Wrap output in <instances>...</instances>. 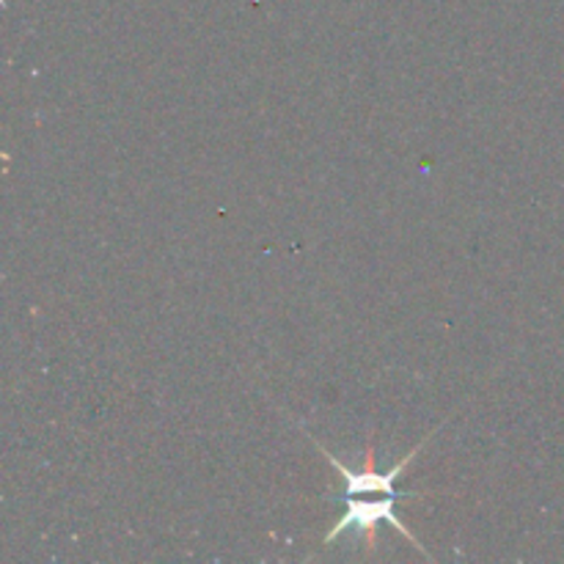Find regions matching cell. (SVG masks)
<instances>
[{"label": "cell", "instance_id": "obj_1", "mask_svg": "<svg viewBox=\"0 0 564 564\" xmlns=\"http://www.w3.org/2000/svg\"><path fill=\"white\" fill-rule=\"evenodd\" d=\"M397 501H400L397 496H383V499H358V496H345L347 510H345V516L336 521V527L325 534V545L336 543V540H339L347 529H361L364 543H367V549L372 551L375 545H378L375 540H378L380 523H389V527H394L397 532L405 534L408 543H411L413 549H419L422 554H427V551H424V545L419 543L411 532H408V527L400 521V516H397Z\"/></svg>", "mask_w": 564, "mask_h": 564}, {"label": "cell", "instance_id": "obj_2", "mask_svg": "<svg viewBox=\"0 0 564 564\" xmlns=\"http://www.w3.org/2000/svg\"><path fill=\"white\" fill-rule=\"evenodd\" d=\"M430 438H433V435H427L422 444L413 446L411 455L402 457V460L397 463V466H391L386 474H380L378 468H375V449H372V446H367V455H364V466L358 468V471H350V468H347L345 463L336 460V457L330 455L325 446H319L317 441H314V444H317V449L323 452L325 460H328L330 466H334L336 471L341 474V479H345V496H375V494H378V496H397V499H413L416 494H411V490H397V479L402 477V471L408 468V463H411L413 457H416L419 452L424 449V444H427Z\"/></svg>", "mask_w": 564, "mask_h": 564}]
</instances>
